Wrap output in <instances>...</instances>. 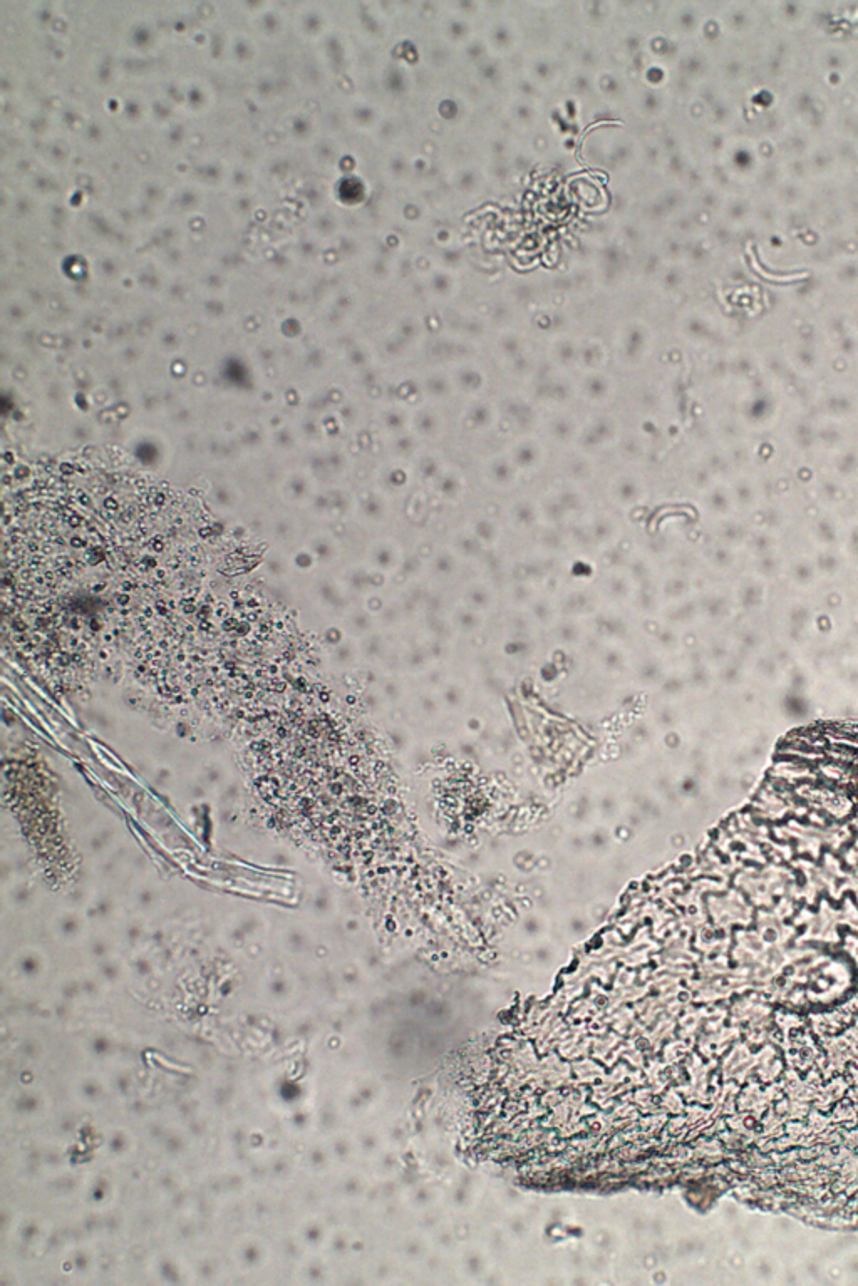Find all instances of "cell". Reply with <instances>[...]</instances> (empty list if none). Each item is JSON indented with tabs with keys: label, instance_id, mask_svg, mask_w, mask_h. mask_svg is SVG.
I'll return each mask as SVG.
<instances>
[]
</instances>
